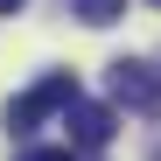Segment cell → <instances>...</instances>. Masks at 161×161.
I'll use <instances>...</instances> for the list:
<instances>
[{"label":"cell","instance_id":"1","mask_svg":"<svg viewBox=\"0 0 161 161\" xmlns=\"http://www.w3.org/2000/svg\"><path fill=\"white\" fill-rule=\"evenodd\" d=\"M70 98H77V77H70V70H49L42 84H28V91H21V98L7 105V133H21V140H28V133H35L42 119L70 112Z\"/></svg>","mask_w":161,"mask_h":161},{"label":"cell","instance_id":"2","mask_svg":"<svg viewBox=\"0 0 161 161\" xmlns=\"http://www.w3.org/2000/svg\"><path fill=\"white\" fill-rule=\"evenodd\" d=\"M105 84H112V98L126 105V112L161 119V63H147V56H112V63H105Z\"/></svg>","mask_w":161,"mask_h":161},{"label":"cell","instance_id":"3","mask_svg":"<svg viewBox=\"0 0 161 161\" xmlns=\"http://www.w3.org/2000/svg\"><path fill=\"white\" fill-rule=\"evenodd\" d=\"M63 126H70V147H77V154H98V147H112V133H119V112L77 91V98H70V112H63Z\"/></svg>","mask_w":161,"mask_h":161},{"label":"cell","instance_id":"4","mask_svg":"<svg viewBox=\"0 0 161 161\" xmlns=\"http://www.w3.org/2000/svg\"><path fill=\"white\" fill-rule=\"evenodd\" d=\"M70 14L84 21V28H112V21L126 14V0H70Z\"/></svg>","mask_w":161,"mask_h":161},{"label":"cell","instance_id":"5","mask_svg":"<svg viewBox=\"0 0 161 161\" xmlns=\"http://www.w3.org/2000/svg\"><path fill=\"white\" fill-rule=\"evenodd\" d=\"M21 161H77V147H21Z\"/></svg>","mask_w":161,"mask_h":161},{"label":"cell","instance_id":"6","mask_svg":"<svg viewBox=\"0 0 161 161\" xmlns=\"http://www.w3.org/2000/svg\"><path fill=\"white\" fill-rule=\"evenodd\" d=\"M21 7H28V0H0V14H21Z\"/></svg>","mask_w":161,"mask_h":161},{"label":"cell","instance_id":"7","mask_svg":"<svg viewBox=\"0 0 161 161\" xmlns=\"http://www.w3.org/2000/svg\"><path fill=\"white\" fill-rule=\"evenodd\" d=\"M154 7H161V0H154Z\"/></svg>","mask_w":161,"mask_h":161}]
</instances>
